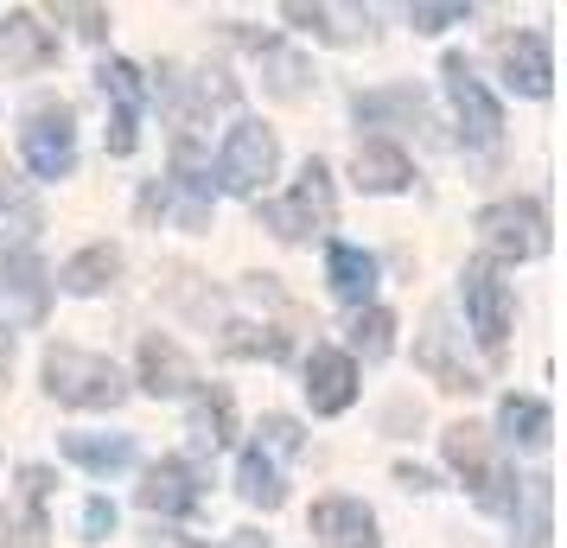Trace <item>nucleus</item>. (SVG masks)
<instances>
[{
    "label": "nucleus",
    "instance_id": "f257e3e1",
    "mask_svg": "<svg viewBox=\"0 0 567 548\" xmlns=\"http://www.w3.org/2000/svg\"><path fill=\"white\" fill-rule=\"evenodd\" d=\"M45 390L64 402V409H115L128 383H122V370L96 358V351H78V344H52L45 351Z\"/></svg>",
    "mask_w": 567,
    "mask_h": 548
},
{
    "label": "nucleus",
    "instance_id": "f03ea898",
    "mask_svg": "<svg viewBox=\"0 0 567 548\" xmlns=\"http://www.w3.org/2000/svg\"><path fill=\"white\" fill-rule=\"evenodd\" d=\"M332 217H338L332 173H326L319 159H307V173H300V185H293L287 198H275V205H261V230H275L281 242H307V236L332 230Z\"/></svg>",
    "mask_w": 567,
    "mask_h": 548
},
{
    "label": "nucleus",
    "instance_id": "7ed1b4c3",
    "mask_svg": "<svg viewBox=\"0 0 567 548\" xmlns=\"http://www.w3.org/2000/svg\"><path fill=\"white\" fill-rule=\"evenodd\" d=\"M52 307V275L32 249L27 236H0V313L20 319V325H39Z\"/></svg>",
    "mask_w": 567,
    "mask_h": 548
},
{
    "label": "nucleus",
    "instance_id": "20e7f679",
    "mask_svg": "<svg viewBox=\"0 0 567 548\" xmlns=\"http://www.w3.org/2000/svg\"><path fill=\"white\" fill-rule=\"evenodd\" d=\"M478 242L504 261H536L548 256V210L536 198H504L478 210Z\"/></svg>",
    "mask_w": 567,
    "mask_h": 548
},
{
    "label": "nucleus",
    "instance_id": "39448f33",
    "mask_svg": "<svg viewBox=\"0 0 567 548\" xmlns=\"http://www.w3.org/2000/svg\"><path fill=\"white\" fill-rule=\"evenodd\" d=\"M275 166H281V141L261 128V122H236L230 141H224V154H217V185L236 192V198H256L261 185L275 179Z\"/></svg>",
    "mask_w": 567,
    "mask_h": 548
},
{
    "label": "nucleus",
    "instance_id": "423d86ee",
    "mask_svg": "<svg viewBox=\"0 0 567 548\" xmlns=\"http://www.w3.org/2000/svg\"><path fill=\"white\" fill-rule=\"evenodd\" d=\"M20 154L39 179H64L78 166V128H71V108L64 103H39L20 128Z\"/></svg>",
    "mask_w": 567,
    "mask_h": 548
},
{
    "label": "nucleus",
    "instance_id": "0eeeda50",
    "mask_svg": "<svg viewBox=\"0 0 567 548\" xmlns=\"http://www.w3.org/2000/svg\"><path fill=\"white\" fill-rule=\"evenodd\" d=\"M460 293H465V313H472L478 344L497 358V351H504V332H511V288L497 281V268H491V261H465Z\"/></svg>",
    "mask_w": 567,
    "mask_h": 548
},
{
    "label": "nucleus",
    "instance_id": "6e6552de",
    "mask_svg": "<svg viewBox=\"0 0 567 548\" xmlns=\"http://www.w3.org/2000/svg\"><path fill=\"white\" fill-rule=\"evenodd\" d=\"M446 96H453V108H460L465 141H472V147H491V141L504 134V115H497V103H491L485 83L472 77L465 58H446Z\"/></svg>",
    "mask_w": 567,
    "mask_h": 548
},
{
    "label": "nucleus",
    "instance_id": "1a4fd4ad",
    "mask_svg": "<svg viewBox=\"0 0 567 548\" xmlns=\"http://www.w3.org/2000/svg\"><path fill=\"white\" fill-rule=\"evenodd\" d=\"M497 64L504 83L523 96H548L555 90V64H548V39L542 32H497Z\"/></svg>",
    "mask_w": 567,
    "mask_h": 548
},
{
    "label": "nucleus",
    "instance_id": "9d476101",
    "mask_svg": "<svg viewBox=\"0 0 567 548\" xmlns=\"http://www.w3.org/2000/svg\"><path fill=\"white\" fill-rule=\"evenodd\" d=\"M20 510L7 517L0 510V548H45V536H52V523H45V497H52V472L45 466H27L20 472Z\"/></svg>",
    "mask_w": 567,
    "mask_h": 548
},
{
    "label": "nucleus",
    "instance_id": "9b49d317",
    "mask_svg": "<svg viewBox=\"0 0 567 548\" xmlns=\"http://www.w3.org/2000/svg\"><path fill=\"white\" fill-rule=\"evenodd\" d=\"M307 402L319 415H344L351 402H358V364L344 358V351H312L307 358Z\"/></svg>",
    "mask_w": 567,
    "mask_h": 548
},
{
    "label": "nucleus",
    "instance_id": "f8f14e48",
    "mask_svg": "<svg viewBox=\"0 0 567 548\" xmlns=\"http://www.w3.org/2000/svg\"><path fill=\"white\" fill-rule=\"evenodd\" d=\"M312 536L326 548H377V517L358 497H326V504H312Z\"/></svg>",
    "mask_w": 567,
    "mask_h": 548
},
{
    "label": "nucleus",
    "instance_id": "ddd939ff",
    "mask_svg": "<svg viewBox=\"0 0 567 548\" xmlns=\"http://www.w3.org/2000/svg\"><path fill=\"white\" fill-rule=\"evenodd\" d=\"M141 504H147L154 517H192V510H198V478H192V466H179V459L147 466V478H141Z\"/></svg>",
    "mask_w": 567,
    "mask_h": 548
},
{
    "label": "nucleus",
    "instance_id": "4468645a",
    "mask_svg": "<svg viewBox=\"0 0 567 548\" xmlns=\"http://www.w3.org/2000/svg\"><path fill=\"white\" fill-rule=\"evenodd\" d=\"M58 58V39L39 27V13H7V27H0V64L7 71H39V64H52Z\"/></svg>",
    "mask_w": 567,
    "mask_h": 548
},
{
    "label": "nucleus",
    "instance_id": "2eb2a0df",
    "mask_svg": "<svg viewBox=\"0 0 567 548\" xmlns=\"http://www.w3.org/2000/svg\"><path fill=\"white\" fill-rule=\"evenodd\" d=\"M192 383H198V376H192L179 344L166 339V332H147V339H141V390L147 395H185Z\"/></svg>",
    "mask_w": 567,
    "mask_h": 548
},
{
    "label": "nucleus",
    "instance_id": "dca6fc26",
    "mask_svg": "<svg viewBox=\"0 0 567 548\" xmlns=\"http://www.w3.org/2000/svg\"><path fill=\"white\" fill-rule=\"evenodd\" d=\"M281 13L293 20V27H307V32H319V39H332V45H358L363 32H370V13H363V7H344V13H338V7H307V0H287Z\"/></svg>",
    "mask_w": 567,
    "mask_h": 548
},
{
    "label": "nucleus",
    "instance_id": "f3484780",
    "mask_svg": "<svg viewBox=\"0 0 567 548\" xmlns=\"http://www.w3.org/2000/svg\"><path fill=\"white\" fill-rule=\"evenodd\" d=\"M326 281H332V293L344 300V307H363V300L377 293V261L363 256V249H351V242H332V256H326Z\"/></svg>",
    "mask_w": 567,
    "mask_h": 548
},
{
    "label": "nucleus",
    "instance_id": "a211bd4d",
    "mask_svg": "<svg viewBox=\"0 0 567 548\" xmlns=\"http://www.w3.org/2000/svg\"><path fill=\"white\" fill-rule=\"evenodd\" d=\"M351 173H358L363 192H402V185L414 179V166L402 147H389V141H363L358 159H351Z\"/></svg>",
    "mask_w": 567,
    "mask_h": 548
},
{
    "label": "nucleus",
    "instance_id": "6ab92c4d",
    "mask_svg": "<svg viewBox=\"0 0 567 548\" xmlns=\"http://www.w3.org/2000/svg\"><path fill=\"white\" fill-rule=\"evenodd\" d=\"M64 459H78L83 472H122L134 466V441L128 434H64Z\"/></svg>",
    "mask_w": 567,
    "mask_h": 548
},
{
    "label": "nucleus",
    "instance_id": "aec40b11",
    "mask_svg": "<svg viewBox=\"0 0 567 548\" xmlns=\"http://www.w3.org/2000/svg\"><path fill=\"white\" fill-rule=\"evenodd\" d=\"M115 275H122V249H115V242H90L83 256L64 261L58 281H64V293H103Z\"/></svg>",
    "mask_w": 567,
    "mask_h": 548
},
{
    "label": "nucleus",
    "instance_id": "412c9836",
    "mask_svg": "<svg viewBox=\"0 0 567 548\" xmlns=\"http://www.w3.org/2000/svg\"><path fill=\"white\" fill-rule=\"evenodd\" d=\"M446 441V459H453V472H460L472 492H485L491 485V453H485V427H472V421H460V427H446L440 434Z\"/></svg>",
    "mask_w": 567,
    "mask_h": 548
},
{
    "label": "nucleus",
    "instance_id": "4be33fe9",
    "mask_svg": "<svg viewBox=\"0 0 567 548\" xmlns=\"http://www.w3.org/2000/svg\"><path fill=\"white\" fill-rule=\"evenodd\" d=\"M236 434V409H230V390H198V402H192V441L198 446H230Z\"/></svg>",
    "mask_w": 567,
    "mask_h": 548
},
{
    "label": "nucleus",
    "instance_id": "5701e85b",
    "mask_svg": "<svg viewBox=\"0 0 567 548\" xmlns=\"http://www.w3.org/2000/svg\"><path fill=\"white\" fill-rule=\"evenodd\" d=\"M236 492L249 497L256 510H281L287 485H281V472H275V459H261L256 446H249V453H243V466H236Z\"/></svg>",
    "mask_w": 567,
    "mask_h": 548
},
{
    "label": "nucleus",
    "instance_id": "b1692460",
    "mask_svg": "<svg viewBox=\"0 0 567 548\" xmlns=\"http://www.w3.org/2000/svg\"><path fill=\"white\" fill-rule=\"evenodd\" d=\"M414 358L434 370L440 390H453V395H472V390H478V376H472L465 364H453V358H446V325H440V319L427 325V339H421V351H414Z\"/></svg>",
    "mask_w": 567,
    "mask_h": 548
},
{
    "label": "nucleus",
    "instance_id": "393cba45",
    "mask_svg": "<svg viewBox=\"0 0 567 548\" xmlns=\"http://www.w3.org/2000/svg\"><path fill=\"white\" fill-rule=\"evenodd\" d=\"M497 421H504V434L523 446H542L548 441V402H536V395H504V409H497Z\"/></svg>",
    "mask_w": 567,
    "mask_h": 548
},
{
    "label": "nucleus",
    "instance_id": "a878e982",
    "mask_svg": "<svg viewBox=\"0 0 567 548\" xmlns=\"http://www.w3.org/2000/svg\"><path fill=\"white\" fill-rule=\"evenodd\" d=\"M96 83H103V96H115V115H141L147 83H141V71H134L128 58H109L103 71H96Z\"/></svg>",
    "mask_w": 567,
    "mask_h": 548
},
{
    "label": "nucleus",
    "instance_id": "bb28decb",
    "mask_svg": "<svg viewBox=\"0 0 567 548\" xmlns=\"http://www.w3.org/2000/svg\"><path fill=\"white\" fill-rule=\"evenodd\" d=\"M427 108H421V96L414 90H370V96H358V122H421Z\"/></svg>",
    "mask_w": 567,
    "mask_h": 548
},
{
    "label": "nucleus",
    "instance_id": "cd10ccee",
    "mask_svg": "<svg viewBox=\"0 0 567 548\" xmlns=\"http://www.w3.org/2000/svg\"><path fill=\"white\" fill-rule=\"evenodd\" d=\"M224 351L230 358H287V339L281 332H268V325H224Z\"/></svg>",
    "mask_w": 567,
    "mask_h": 548
},
{
    "label": "nucleus",
    "instance_id": "c85d7f7f",
    "mask_svg": "<svg viewBox=\"0 0 567 548\" xmlns=\"http://www.w3.org/2000/svg\"><path fill=\"white\" fill-rule=\"evenodd\" d=\"M351 344H358L363 358H389V344H395V319L383 307H363L358 325H351Z\"/></svg>",
    "mask_w": 567,
    "mask_h": 548
},
{
    "label": "nucleus",
    "instance_id": "c756f323",
    "mask_svg": "<svg viewBox=\"0 0 567 548\" xmlns=\"http://www.w3.org/2000/svg\"><path fill=\"white\" fill-rule=\"evenodd\" d=\"M261 58H268V71H275V77H268L275 96H287V103H293V96H307V64H300V58L275 52V45H261Z\"/></svg>",
    "mask_w": 567,
    "mask_h": 548
},
{
    "label": "nucleus",
    "instance_id": "7c9ffc66",
    "mask_svg": "<svg viewBox=\"0 0 567 548\" xmlns=\"http://www.w3.org/2000/svg\"><path fill=\"white\" fill-rule=\"evenodd\" d=\"M300 446H307V434H300V421H287V415H268L261 421V459H268V453H300Z\"/></svg>",
    "mask_w": 567,
    "mask_h": 548
},
{
    "label": "nucleus",
    "instance_id": "2f4dec72",
    "mask_svg": "<svg viewBox=\"0 0 567 548\" xmlns=\"http://www.w3.org/2000/svg\"><path fill=\"white\" fill-rule=\"evenodd\" d=\"M472 7H409V27L414 32H446V27H460Z\"/></svg>",
    "mask_w": 567,
    "mask_h": 548
},
{
    "label": "nucleus",
    "instance_id": "473e14b6",
    "mask_svg": "<svg viewBox=\"0 0 567 548\" xmlns=\"http://www.w3.org/2000/svg\"><path fill=\"white\" fill-rule=\"evenodd\" d=\"M109 529H115V504L109 497H90L83 504V542H103Z\"/></svg>",
    "mask_w": 567,
    "mask_h": 548
},
{
    "label": "nucleus",
    "instance_id": "72a5a7b5",
    "mask_svg": "<svg viewBox=\"0 0 567 548\" xmlns=\"http://www.w3.org/2000/svg\"><path fill=\"white\" fill-rule=\"evenodd\" d=\"M64 13L78 20L83 39H103V32H109V13H103V7H64Z\"/></svg>",
    "mask_w": 567,
    "mask_h": 548
},
{
    "label": "nucleus",
    "instance_id": "f704fd0d",
    "mask_svg": "<svg viewBox=\"0 0 567 548\" xmlns=\"http://www.w3.org/2000/svg\"><path fill=\"white\" fill-rule=\"evenodd\" d=\"M395 478H402L409 492H427V485H434V478H427V472H421V466H395Z\"/></svg>",
    "mask_w": 567,
    "mask_h": 548
},
{
    "label": "nucleus",
    "instance_id": "c9c22d12",
    "mask_svg": "<svg viewBox=\"0 0 567 548\" xmlns=\"http://www.w3.org/2000/svg\"><path fill=\"white\" fill-rule=\"evenodd\" d=\"M20 205V185H13V173H7V159H0V210Z\"/></svg>",
    "mask_w": 567,
    "mask_h": 548
},
{
    "label": "nucleus",
    "instance_id": "e433bc0d",
    "mask_svg": "<svg viewBox=\"0 0 567 548\" xmlns=\"http://www.w3.org/2000/svg\"><path fill=\"white\" fill-rule=\"evenodd\" d=\"M7 358H13V344H7V332H0V364H7Z\"/></svg>",
    "mask_w": 567,
    "mask_h": 548
}]
</instances>
